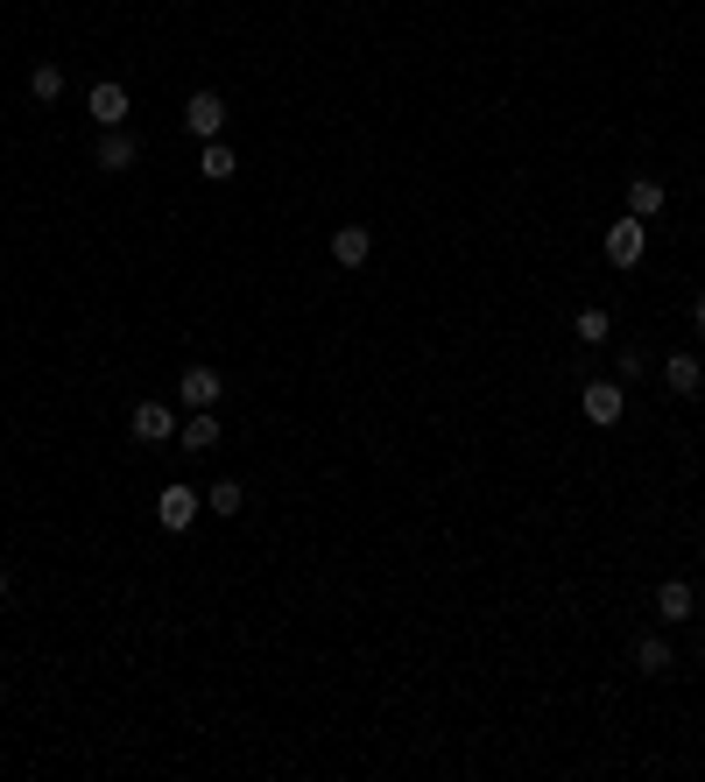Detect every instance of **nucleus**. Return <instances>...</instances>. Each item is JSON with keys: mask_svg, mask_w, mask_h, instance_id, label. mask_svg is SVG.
I'll return each mask as SVG.
<instances>
[{"mask_svg": "<svg viewBox=\"0 0 705 782\" xmlns=\"http://www.w3.org/2000/svg\"><path fill=\"white\" fill-rule=\"evenodd\" d=\"M28 93H36L42 107H50V99H64V64H36V71H28Z\"/></svg>", "mask_w": 705, "mask_h": 782, "instance_id": "nucleus-16", "label": "nucleus"}, {"mask_svg": "<svg viewBox=\"0 0 705 782\" xmlns=\"http://www.w3.org/2000/svg\"><path fill=\"white\" fill-rule=\"evenodd\" d=\"M572 332H579V345H599V339L613 332V318H607L599 304H586V310H579V325H572Z\"/></svg>", "mask_w": 705, "mask_h": 782, "instance_id": "nucleus-18", "label": "nucleus"}, {"mask_svg": "<svg viewBox=\"0 0 705 782\" xmlns=\"http://www.w3.org/2000/svg\"><path fill=\"white\" fill-rule=\"evenodd\" d=\"M85 113H93L99 127H127V85H120V78H99L93 93H85Z\"/></svg>", "mask_w": 705, "mask_h": 782, "instance_id": "nucleus-5", "label": "nucleus"}, {"mask_svg": "<svg viewBox=\"0 0 705 782\" xmlns=\"http://www.w3.org/2000/svg\"><path fill=\"white\" fill-rule=\"evenodd\" d=\"M698 332H705V296H698Z\"/></svg>", "mask_w": 705, "mask_h": 782, "instance_id": "nucleus-20", "label": "nucleus"}, {"mask_svg": "<svg viewBox=\"0 0 705 782\" xmlns=\"http://www.w3.org/2000/svg\"><path fill=\"white\" fill-rule=\"evenodd\" d=\"M635 670H642V676H664V670H670V642H664V635H642V642H635Z\"/></svg>", "mask_w": 705, "mask_h": 782, "instance_id": "nucleus-14", "label": "nucleus"}, {"mask_svg": "<svg viewBox=\"0 0 705 782\" xmlns=\"http://www.w3.org/2000/svg\"><path fill=\"white\" fill-rule=\"evenodd\" d=\"M579 410H586V424H621V410H628V395H621V381H586L579 388Z\"/></svg>", "mask_w": 705, "mask_h": 782, "instance_id": "nucleus-3", "label": "nucleus"}, {"mask_svg": "<svg viewBox=\"0 0 705 782\" xmlns=\"http://www.w3.org/2000/svg\"><path fill=\"white\" fill-rule=\"evenodd\" d=\"M0 592H8V564H0Z\"/></svg>", "mask_w": 705, "mask_h": 782, "instance_id": "nucleus-21", "label": "nucleus"}, {"mask_svg": "<svg viewBox=\"0 0 705 782\" xmlns=\"http://www.w3.org/2000/svg\"><path fill=\"white\" fill-rule=\"evenodd\" d=\"M177 395H184V410H212V402L227 395V381H219V367H184Z\"/></svg>", "mask_w": 705, "mask_h": 782, "instance_id": "nucleus-7", "label": "nucleus"}, {"mask_svg": "<svg viewBox=\"0 0 705 782\" xmlns=\"http://www.w3.org/2000/svg\"><path fill=\"white\" fill-rule=\"evenodd\" d=\"M205 508H212V515H227V522H240V508H247L240 479H219V487H212V501H205Z\"/></svg>", "mask_w": 705, "mask_h": 782, "instance_id": "nucleus-17", "label": "nucleus"}, {"mask_svg": "<svg viewBox=\"0 0 705 782\" xmlns=\"http://www.w3.org/2000/svg\"><path fill=\"white\" fill-rule=\"evenodd\" d=\"M134 156H142V142H134L127 127H107V134H99V170H134Z\"/></svg>", "mask_w": 705, "mask_h": 782, "instance_id": "nucleus-9", "label": "nucleus"}, {"mask_svg": "<svg viewBox=\"0 0 705 782\" xmlns=\"http://www.w3.org/2000/svg\"><path fill=\"white\" fill-rule=\"evenodd\" d=\"M184 127L205 134V142H219V127H227V99L219 93H191L184 99Z\"/></svg>", "mask_w": 705, "mask_h": 782, "instance_id": "nucleus-6", "label": "nucleus"}, {"mask_svg": "<svg viewBox=\"0 0 705 782\" xmlns=\"http://www.w3.org/2000/svg\"><path fill=\"white\" fill-rule=\"evenodd\" d=\"M212 444H219L212 410H191V424H184V451H212Z\"/></svg>", "mask_w": 705, "mask_h": 782, "instance_id": "nucleus-15", "label": "nucleus"}, {"mask_svg": "<svg viewBox=\"0 0 705 782\" xmlns=\"http://www.w3.org/2000/svg\"><path fill=\"white\" fill-rule=\"evenodd\" d=\"M698 663H705V649H698Z\"/></svg>", "mask_w": 705, "mask_h": 782, "instance_id": "nucleus-22", "label": "nucleus"}, {"mask_svg": "<svg viewBox=\"0 0 705 782\" xmlns=\"http://www.w3.org/2000/svg\"><path fill=\"white\" fill-rule=\"evenodd\" d=\"M367 254H374V233H367V225H339V233H332V261H339V268H367Z\"/></svg>", "mask_w": 705, "mask_h": 782, "instance_id": "nucleus-8", "label": "nucleus"}, {"mask_svg": "<svg viewBox=\"0 0 705 782\" xmlns=\"http://www.w3.org/2000/svg\"><path fill=\"white\" fill-rule=\"evenodd\" d=\"M692 607H698V592L684 578H670L664 592H656V613H664V621H692Z\"/></svg>", "mask_w": 705, "mask_h": 782, "instance_id": "nucleus-12", "label": "nucleus"}, {"mask_svg": "<svg viewBox=\"0 0 705 782\" xmlns=\"http://www.w3.org/2000/svg\"><path fill=\"white\" fill-rule=\"evenodd\" d=\"M198 515H205V501H198V493L184 487V479L156 493V522H162V529H170V536H184V529H191V522H198Z\"/></svg>", "mask_w": 705, "mask_h": 782, "instance_id": "nucleus-1", "label": "nucleus"}, {"mask_svg": "<svg viewBox=\"0 0 705 782\" xmlns=\"http://www.w3.org/2000/svg\"><path fill=\"white\" fill-rule=\"evenodd\" d=\"M233 170H240L233 148H227V142H205V156H198V176H205V184H227Z\"/></svg>", "mask_w": 705, "mask_h": 782, "instance_id": "nucleus-13", "label": "nucleus"}, {"mask_svg": "<svg viewBox=\"0 0 705 782\" xmlns=\"http://www.w3.org/2000/svg\"><path fill=\"white\" fill-rule=\"evenodd\" d=\"M613 367H621V381H642V353H635V345H621V359H613Z\"/></svg>", "mask_w": 705, "mask_h": 782, "instance_id": "nucleus-19", "label": "nucleus"}, {"mask_svg": "<svg viewBox=\"0 0 705 782\" xmlns=\"http://www.w3.org/2000/svg\"><path fill=\"white\" fill-rule=\"evenodd\" d=\"M127 430H134L142 444H162V438H177V410H170V402H156V395H148V402H134Z\"/></svg>", "mask_w": 705, "mask_h": 782, "instance_id": "nucleus-4", "label": "nucleus"}, {"mask_svg": "<svg viewBox=\"0 0 705 782\" xmlns=\"http://www.w3.org/2000/svg\"><path fill=\"white\" fill-rule=\"evenodd\" d=\"M664 381H670V395H698L705 367H698L692 353H670V359H664Z\"/></svg>", "mask_w": 705, "mask_h": 782, "instance_id": "nucleus-10", "label": "nucleus"}, {"mask_svg": "<svg viewBox=\"0 0 705 782\" xmlns=\"http://www.w3.org/2000/svg\"><path fill=\"white\" fill-rule=\"evenodd\" d=\"M642 254H649V225H642L635 212L613 219V225H607V261H613V268H635Z\"/></svg>", "mask_w": 705, "mask_h": 782, "instance_id": "nucleus-2", "label": "nucleus"}, {"mask_svg": "<svg viewBox=\"0 0 705 782\" xmlns=\"http://www.w3.org/2000/svg\"><path fill=\"white\" fill-rule=\"evenodd\" d=\"M628 212L656 219V212H664V184H656V176H628Z\"/></svg>", "mask_w": 705, "mask_h": 782, "instance_id": "nucleus-11", "label": "nucleus"}]
</instances>
